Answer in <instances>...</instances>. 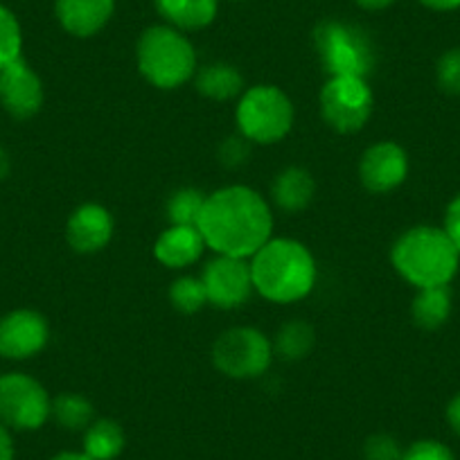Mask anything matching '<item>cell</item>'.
I'll return each mask as SVG.
<instances>
[{
	"label": "cell",
	"instance_id": "4316f807",
	"mask_svg": "<svg viewBox=\"0 0 460 460\" xmlns=\"http://www.w3.org/2000/svg\"><path fill=\"white\" fill-rule=\"evenodd\" d=\"M436 82L447 95H460V48H451L438 59Z\"/></svg>",
	"mask_w": 460,
	"mask_h": 460
},
{
	"label": "cell",
	"instance_id": "7a4b0ae2",
	"mask_svg": "<svg viewBox=\"0 0 460 460\" xmlns=\"http://www.w3.org/2000/svg\"><path fill=\"white\" fill-rule=\"evenodd\" d=\"M253 289L278 305L303 300L316 285V262L305 244L296 240H269L251 258Z\"/></svg>",
	"mask_w": 460,
	"mask_h": 460
},
{
	"label": "cell",
	"instance_id": "30bf717a",
	"mask_svg": "<svg viewBox=\"0 0 460 460\" xmlns=\"http://www.w3.org/2000/svg\"><path fill=\"white\" fill-rule=\"evenodd\" d=\"M201 282L206 287L208 303L219 309L242 307L253 291L251 264L228 255H217L215 260H210L203 269Z\"/></svg>",
	"mask_w": 460,
	"mask_h": 460
},
{
	"label": "cell",
	"instance_id": "9c48e42d",
	"mask_svg": "<svg viewBox=\"0 0 460 460\" xmlns=\"http://www.w3.org/2000/svg\"><path fill=\"white\" fill-rule=\"evenodd\" d=\"M50 397L46 388L23 373L0 377V422L5 427L34 431L50 418Z\"/></svg>",
	"mask_w": 460,
	"mask_h": 460
},
{
	"label": "cell",
	"instance_id": "8992f818",
	"mask_svg": "<svg viewBox=\"0 0 460 460\" xmlns=\"http://www.w3.org/2000/svg\"><path fill=\"white\" fill-rule=\"evenodd\" d=\"M294 125V104L285 91L271 84H258L237 104V127L249 143H280Z\"/></svg>",
	"mask_w": 460,
	"mask_h": 460
},
{
	"label": "cell",
	"instance_id": "6da1fadb",
	"mask_svg": "<svg viewBox=\"0 0 460 460\" xmlns=\"http://www.w3.org/2000/svg\"><path fill=\"white\" fill-rule=\"evenodd\" d=\"M197 228L217 255L246 260L271 240L273 215L260 192L228 185L208 194Z\"/></svg>",
	"mask_w": 460,
	"mask_h": 460
},
{
	"label": "cell",
	"instance_id": "44dd1931",
	"mask_svg": "<svg viewBox=\"0 0 460 460\" xmlns=\"http://www.w3.org/2000/svg\"><path fill=\"white\" fill-rule=\"evenodd\" d=\"M125 449V431L115 420H97L86 429L84 454L93 460H113Z\"/></svg>",
	"mask_w": 460,
	"mask_h": 460
},
{
	"label": "cell",
	"instance_id": "484cf974",
	"mask_svg": "<svg viewBox=\"0 0 460 460\" xmlns=\"http://www.w3.org/2000/svg\"><path fill=\"white\" fill-rule=\"evenodd\" d=\"M21 46L23 37H21L19 21L7 7L0 5V68L21 59Z\"/></svg>",
	"mask_w": 460,
	"mask_h": 460
},
{
	"label": "cell",
	"instance_id": "7c38bea8",
	"mask_svg": "<svg viewBox=\"0 0 460 460\" xmlns=\"http://www.w3.org/2000/svg\"><path fill=\"white\" fill-rule=\"evenodd\" d=\"M48 343L46 318L32 309H16L0 321V355L5 359H30Z\"/></svg>",
	"mask_w": 460,
	"mask_h": 460
},
{
	"label": "cell",
	"instance_id": "7402d4cb",
	"mask_svg": "<svg viewBox=\"0 0 460 460\" xmlns=\"http://www.w3.org/2000/svg\"><path fill=\"white\" fill-rule=\"evenodd\" d=\"M314 339H316V334H314V327L309 323L291 321L278 330L273 348L282 359L298 361L312 352Z\"/></svg>",
	"mask_w": 460,
	"mask_h": 460
},
{
	"label": "cell",
	"instance_id": "8d00e7d4",
	"mask_svg": "<svg viewBox=\"0 0 460 460\" xmlns=\"http://www.w3.org/2000/svg\"><path fill=\"white\" fill-rule=\"evenodd\" d=\"M7 170H10V163H7V154L0 149V179L7 174Z\"/></svg>",
	"mask_w": 460,
	"mask_h": 460
},
{
	"label": "cell",
	"instance_id": "4dcf8cb0",
	"mask_svg": "<svg viewBox=\"0 0 460 460\" xmlns=\"http://www.w3.org/2000/svg\"><path fill=\"white\" fill-rule=\"evenodd\" d=\"M442 228H445V233L449 235V240L454 242V246L460 253V194H456L449 201V206H447L445 226Z\"/></svg>",
	"mask_w": 460,
	"mask_h": 460
},
{
	"label": "cell",
	"instance_id": "f546056e",
	"mask_svg": "<svg viewBox=\"0 0 460 460\" xmlns=\"http://www.w3.org/2000/svg\"><path fill=\"white\" fill-rule=\"evenodd\" d=\"M219 158L226 167H237L249 158V145L246 138H228L219 149Z\"/></svg>",
	"mask_w": 460,
	"mask_h": 460
},
{
	"label": "cell",
	"instance_id": "e575fe53",
	"mask_svg": "<svg viewBox=\"0 0 460 460\" xmlns=\"http://www.w3.org/2000/svg\"><path fill=\"white\" fill-rule=\"evenodd\" d=\"M364 10H386V7H391L395 0H357Z\"/></svg>",
	"mask_w": 460,
	"mask_h": 460
},
{
	"label": "cell",
	"instance_id": "ffe728a7",
	"mask_svg": "<svg viewBox=\"0 0 460 460\" xmlns=\"http://www.w3.org/2000/svg\"><path fill=\"white\" fill-rule=\"evenodd\" d=\"M242 86H244V79H242L240 70L230 64H210L199 70L197 75L199 93L217 102L233 100L235 95H240Z\"/></svg>",
	"mask_w": 460,
	"mask_h": 460
},
{
	"label": "cell",
	"instance_id": "4fadbf2b",
	"mask_svg": "<svg viewBox=\"0 0 460 460\" xmlns=\"http://www.w3.org/2000/svg\"><path fill=\"white\" fill-rule=\"evenodd\" d=\"M0 102L19 120L32 118L41 109V79L23 59H16L5 68H0Z\"/></svg>",
	"mask_w": 460,
	"mask_h": 460
},
{
	"label": "cell",
	"instance_id": "836d02e7",
	"mask_svg": "<svg viewBox=\"0 0 460 460\" xmlns=\"http://www.w3.org/2000/svg\"><path fill=\"white\" fill-rule=\"evenodd\" d=\"M424 7L433 12H454L460 10V0H420Z\"/></svg>",
	"mask_w": 460,
	"mask_h": 460
},
{
	"label": "cell",
	"instance_id": "52a82bcc",
	"mask_svg": "<svg viewBox=\"0 0 460 460\" xmlns=\"http://www.w3.org/2000/svg\"><path fill=\"white\" fill-rule=\"evenodd\" d=\"M212 361L226 377L255 379L271 366L273 345L255 327H233L215 341Z\"/></svg>",
	"mask_w": 460,
	"mask_h": 460
},
{
	"label": "cell",
	"instance_id": "d4e9b609",
	"mask_svg": "<svg viewBox=\"0 0 460 460\" xmlns=\"http://www.w3.org/2000/svg\"><path fill=\"white\" fill-rule=\"evenodd\" d=\"M170 303L172 307L179 309L183 314H194L208 303L206 287H203L201 278L183 276L179 280L172 282L170 287Z\"/></svg>",
	"mask_w": 460,
	"mask_h": 460
},
{
	"label": "cell",
	"instance_id": "5bb4252c",
	"mask_svg": "<svg viewBox=\"0 0 460 460\" xmlns=\"http://www.w3.org/2000/svg\"><path fill=\"white\" fill-rule=\"evenodd\" d=\"M113 237V217L100 203H84L70 215L66 240L77 253H97Z\"/></svg>",
	"mask_w": 460,
	"mask_h": 460
},
{
	"label": "cell",
	"instance_id": "603a6c76",
	"mask_svg": "<svg viewBox=\"0 0 460 460\" xmlns=\"http://www.w3.org/2000/svg\"><path fill=\"white\" fill-rule=\"evenodd\" d=\"M93 404L82 395L75 393H64V395L55 397L50 404V415H55L57 422L70 431H79V429H88L93 424Z\"/></svg>",
	"mask_w": 460,
	"mask_h": 460
},
{
	"label": "cell",
	"instance_id": "2e32d148",
	"mask_svg": "<svg viewBox=\"0 0 460 460\" xmlns=\"http://www.w3.org/2000/svg\"><path fill=\"white\" fill-rule=\"evenodd\" d=\"M206 249L197 226H170L154 244V255L167 269H185L197 262Z\"/></svg>",
	"mask_w": 460,
	"mask_h": 460
},
{
	"label": "cell",
	"instance_id": "f1b7e54d",
	"mask_svg": "<svg viewBox=\"0 0 460 460\" xmlns=\"http://www.w3.org/2000/svg\"><path fill=\"white\" fill-rule=\"evenodd\" d=\"M402 460H456L447 445L438 440H418L402 454Z\"/></svg>",
	"mask_w": 460,
	"mask_h": 460
},
{
	"label": "cell",
	"instance_id": "3957f363",
	"mask_svg": "<svg viewBox=\"0 0 460 460\" xmlns=\"http://www.w3.org/2000/svg\"><path fill=\"white\" fill-rule=\"evenodd\" d=\"M391 260L395 271L418 289L447 287L460 267V253L438 226H413L397 237Z\"/></svg>",
	"mask_w": 460,
	"mask_h": 460
},
{
	"label": "cell",
	"instance_id": "d6a6232c",
	"mask_svg": "<svg viewBox=\"0 0 460 460\" xmlns=\"http://www.w3.org/2000/svg\"><path fill=\"white\" fill-rule=\"evenodd\" d=\"M447 422L460 436V393L447 406Z\"/></svg>",
	"mask_w": 460,
	"mask_h": 460
},
{
	"label": "cell",
	"instance_id": "5b68a950",
	"mask_svg": "<svg viewBox=\"0 0 460 460\" xmlns=\"http://www.w3.org/2000/svg\"><path fill=\"white\" fill-rule=\"evenodd\" d=\"M314 48L330 77H368L375 68V48L368 34L345 21H323L314 30Z\"/></svg>",
	"mask_w": 460,
	"mask_h": 460
},
{
	"label": "cell",
	"instance_id": "8fae6325",
	"mask_svg": "<svg viewBox=\"0 0 460 460\" xmlns=\"http://www.w3.org/2000/svg\"><path fill=\"white\" fill-rule=\"evenodd\" d=\"M359 176L368 192H393L409 176V156L397 143L384 140L366 149L359 163Z\"/></svg>",
	"mask_w": 460,
	"mask_h": 460
},
{
	"label": "cell",
	"instance_id": "9a60e30c",
	"mask_svg": "<svg viewBox=\"0 0 460 460\" xmlns=\"http://www.w3.org/2000/svg\"><path fill=\"white\" fill-rule=\"evenodd\" d=\"M55 10L66 32L86 39L104 30L115 12V0H57Z\"/></svg>",
	"mask_w": 460,
	"mask_h": 460
},
{
	"label": "cell",
	"instance_id": "d590c367",
	"mask_svg": "<svg viewBox=\"0 0 460 460\" xmlns=\"http://www.w3.org/2000/svg\"><path fill=\"white\" fill-rule=\"evenodd\" d=\"M52 460H93V458H91V456H86V454H75V451H66V454L55 456Z\"/></svg>",
	"mask_w": 460,
	"mask_h": 460
},
{
	"label": "cell",
	"instance_id": "ba28073f",
	"mask_svg": "<svg viewBox=\"0 0 460 460\" xmlns=\"http://www.w3.org/2000/svg\"><path fill=\"white\" fill-rule=\"evenodd\" d=\"M375 109V95L364 77H330L321 91V113L339 134L364 129Z\"/></svg>",
	"mask_w": 460,
	"mask_h": 460
},
{
	"label": "cell",
	"instance_id": "ac0fdd59",
	"mask_svg": "<svg viewBox=\"0 0 460 460\" xmlns=\"http://www.w3.org/2000/svg\"><path fill=\"white\" fill-rule=\"evenodd\" d=\"M156 10L172 28L201 30L215 21L217 0H154Z\"/></svg>",
	"mask_w": 460,
	"mask_h": 460
},
{
	"label": "cell",
	"instance_id": "277c9868",
	"mask_svg": "<svg viewBox=\"0 0 460 460\" xmlns=\"http://www.w3.org/2000/svg\"><path fill=\"white\" fill-rule=\"evenodd\" d=\"M138 70L152 86L172 91L194 77L197 52L192 43L172 25H154L145 30L136 48Z\"/></svg>",
	"mask_w": 460,
	"mask_h": 460
},
{
	"label": "cell",
	"instance_id": "d6986e66",
	"mask_svg": "<svg viewBox=\"0 0 460 460\" xmlns=\"http://www.w3.org/2000/svg\"><path fill=\"white\" fill-rule=\"evenodd\" d=\"M413 323L422 330H438L451 316V291L447 287H429L418 289L413 305H411Z\"/></svg>",
	"mask_w": 460,
	"mask_h": 460
},
{
	"label": "cell",
	"instance_id": "cb8c5ba5",
	"mask_svg": "<svg viewBox=\"0 0 460 460\" xmlns=\"http://www.w3.org/2000/svg\"><path fill=\"white\" fill-rule=\"evenodd\" d=\"M206 194L197 188L176 190L167 201V219L172 226H197Z\"/></svg>",
	"mask_w": 460,
	"mask_h": 460
},
{
	"label": "cell",
	"instance_id": "1f68e13d",
	"mask_svg": "<svg viewBox=\"0 0 460 460\" xmlns=\"http://www.w3.org/2000/svg\"><path fill=\"white\" fill-rule=\"evenodd\" d=\"M0 460H14V442L3 422H0Z\"/></svg>",
	"mask_w": 460,
	"mask_h": 460
},
{
	"label": "cell",
	"instance_id": "e0dca14e",
	"mask_svg": "<svg viewBox=\"0 0 460 460\" xmlns=\"http://www.w3.org/2000/svg\"><path fill=\"white\" fill-rule=\"evenodd\" d=\"M273 201L285 212H300L312 203L316 183L303 167H287L273 181Z\"/></svg>",
	"mask_w": 460,
	"mask_h": 460
},
{
	"label": "cell",
	"instance_id": "83f0119b",
	"mask_svg": "<svg viewBox=\"0 0 460 460\" xmlns=\"http://www.w3.org/2000/svg\"><path fill=\"white\" fill-rule=\"evenodd\" d=\"M366 460H402L404 451L400 449L395 438L386 436V433H377L366 440L364 447Z\"/></svg>",
	"mask_w": 460,
	"mask_h": 460
}]
</instances>
